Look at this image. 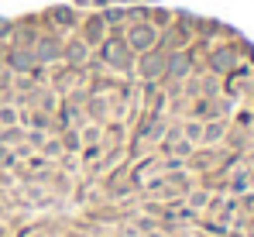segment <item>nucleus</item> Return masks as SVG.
Instances as JSON below:
<instances>
[{
	"label": "nucleus",
	"mask_w": 254,
	"mask_h": 237,
	"mask_svg": "<svg viewBox=\"0 0 254 237\" xmlns=\"http://www.w3.org/2000/svg\"><path fill=\"white\" fill-rule=\"evenodd\" d=\"M155 41H158V31H155L151 24H134V28L127 31V45H130L134 52H148V48H155Z\"/></svg>",
	"instance_id": "nucleus-1"
}]
</instances>
